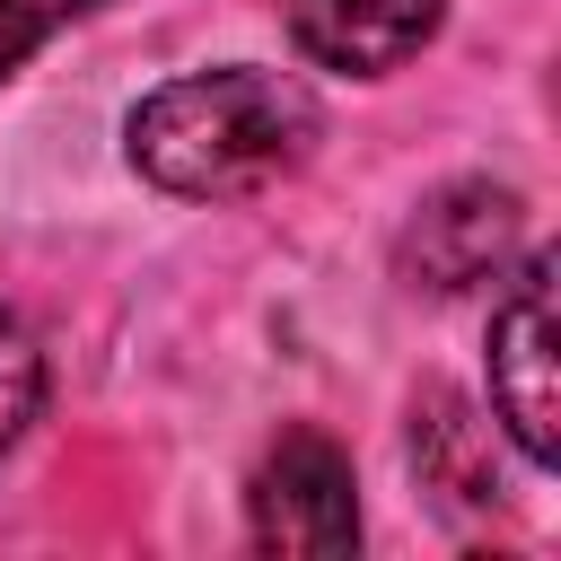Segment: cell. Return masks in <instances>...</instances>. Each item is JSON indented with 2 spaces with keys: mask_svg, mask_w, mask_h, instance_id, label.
<instances>
[{
  "mask_svg": "<svg viewBox=\"0 0 561 561\" xmlns=\"http://www.w3.org/2000/svg\"><path fill=\"white\" fill-rule=\"evenodd\" d=\"M35 412H44V342L0 307V456L35 430Z\"/></svg>",
  "mask_w": 561,
  "mask_h": 561,
  "instance_id": "7",
  "label": "cell"
},
{
  "mask_svg": "<svg viewBox=\"0 0 561 561\" xmlns=\"http://www.w3.org/2000/svg\"><path fill=\"white\" fill-rule=\"evenodd\" d=\"M280 26L307 70L333 79H386L447 26V0H280Z\"/></svg>",
  "mask_w": 561,
  "mask_h": 561,
  "instance_id": "5",
  "label": "cell"
},
{
  "mask_svg": "<svg viewBox=\"0 0 561 561\" xmlns=\"http://www.w3.org/2000/svg\"><path fill=\"white\" fill-rule=\"evenodd\" d=\"M412 473L447 508H491V491H500V473H491V421H473L465 394L421 386L412 394Z\"/></svg>",
  "mask_w": 561,
  "mask_h": 561,
  "instance_id": "6",
  "label": "cell"
},
{
  "mask_svg": "<svg viewBox=\"0 0 561 561\" xmlns=\"http://www.w3.org/2000/svg\"><path fill=\"white\" fill-rule=\"evenodd\" d=\"M245 535L254 552H298V561H342L359 552V473L333 430L289 421L254 473H245Z\"/></svg>",
  "mask_w": 561,
  "mask_h": 561,
  "instance_id": "2",
  "label": "cell"
},
{
  "mask_svg": "<svg viewBox=\"0 0 561 561\" xmlns=\"http://www.w3.org/2000/svg\"><path fill=\"white\" fill-rule=\"evenodd\" d=\"M517 245H526V202H517L508 184H491V175H465V184H438V193L403 219L394 272H403L412 289H430V298H456V289L500 280V272L517 263Z\"/></svg>",
  "mask_w": 561,
  "mask_h": 561,
  "instance_id": "4",
  "label": "cell"
},
{
  "mask_svg": "<svg viewBox=\"0 0 561 561\" xmlns=\"http://www.w3.org/2000/svg\"><path fill=\"white\" fill-rule=\"evenodd\" d=\"M324 140V105L307 79L263 61H219L149 88L123 114V158L167 202H245L298 175Z\"/></svg>",
  "mask_w": 561,
  "mask_h": 561,
  "instance_id": "1",
  "label": "cell"
},
{
  "mask_svg": "<svg viewBox=\"0 0 561 561\" xmlns=\"http://www.w3.org/2000/svg\"><path fill=\"white\" fill-rule=\"evenodd\" d=\"M491 412L535 473L561 465V324H552V263L526 254L491 307Z\"/></svg>",
  "mask_w": 561,
  "mask_h": 561,
  "instance_id": "3",
  "label": "cell"
},
{
  "mask_svg": "<svg viewBox=\"0 0 561 561\" xmlns=\"http://www.w3.org/2000/svg\"><path fill=\"white\" fill-rule=\"evenodd\" d=\"M88 9H105V0H0V79L26 70V53L53 44V35H61L70 18H88Z\"/></svg>",
  "mask_w": 561,
  "mask_h": 561,
  "instance_id": "8",
  "label": "cell"
}]
</instances>
